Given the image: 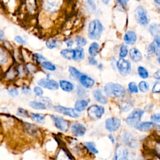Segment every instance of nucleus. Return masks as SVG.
Segmentation results:
<instances>
[{
	"mask_svg": "<svg viewBox=\"0 0 160 160\" xmlns=\"http://www.w3.org/2000/svg\"><path fill=\"white\" fill-rule=\"evenodd\" d=\"M77 93L79 97L86 96V91L84 89H82L81 86L77 87Z\"/></svg>",
	"mask_w": 160,
	"mask_h": 160,
	"instance_id": "6e6d98bb",
	"label": "nucleus"
},
{
	"mask_svg": "<svg viewBox=\"0 0 160 160\" xmlns=\"http://www.w3.org/2000/svg\"><path fill=\"white\" fill-rule=\"evenodd\" d=\"M28 106L31 109L38 111H44L48 109L47 106L41 102L39 99L38 100H32L28 102Z\"/></svg>",
	"mask_w": 160,
	"mask_h": 160,
	"instance_id": "412c9836",
	"label": "nucleus"
},
{
	"mask_svg": "<svg viewBox=\"0 0 160 160\" xmlns=\"http://www.w3.org/2000/svg\"><path fill=\"white\" fill-rule=\"evenodd\" d=\"M76 44L77 45L79 46V47H81V46H85L86 44H87V41L86 40L81 37V36H78L76 38Z\"/></svg>",
	"mask_w": 160,
	"mask_h": 160,
	"instance_id": "3c124183",
	"label": "nucleus"
},
{
	"mask_svg": "<svg viewBox=\"0 0 160 160\" xmlns=\"http://www.w3.org/2000/svg\"><path fill=\"white\" fill-rule=\"evenodd\" d=\"M104 27L99 20L94 19L90 22L88 26V36L91 39H99Z\"/></svg>",
	"mask_w": 160,
	"mask_h": 160,
	"instance_id": "7ed1b4c3",
	"label": "nucleus"
},
{
	"mask_svg": "<svg viewBox=\"0 0 160 160\" xmlns=\"http://www.w3.org/2000/svg\"><path fill=\"white\" fill-rule=\"evenodd\" d=\"M64 42L66 44L67 47L69 48H71L73 44H74V42H73V41L71 39H67L64 40Z\"/></svg>",
	"mask_w": 160,
	"mask_h": 160,
	"instance_id": "bf43d9fd",
	"label": "nucleus"
},
{
	"mask_svg": "<svg viewBox=\"0 0 160 160\" xmlns=\"http://www.w3.org/2000/svg\"><path fill=\"white\" fill-rule=\"evenodd\" d=\"M136 34L135 33L134 31L132 30L128 31L124 36V41L125 43L127 44H134L136 42Z\"/></svg>",
	"mask_w": 160,
	"mask_h": 160,
	"instance_id": "4be33fe9",
	"label": "nucleus"
},
{
	"mask_svg": "<svg viewBox=\"0 0 160 160\" xmlns=\"http://www.w3.org/2000/svg\"><path fill=\"white\" fill-rule=\"evenodd\" d=\"M136 160H148V159L146 158V156L144 154L141 152H139L137 154Z\"/></svg>",
	"mask_w": 160,
	"mask_h": 160,
	"instance_id": "13d9d810",
	"label": "nucleus"
},
{
	"mask_svg": "<svg viewBox=\"0 0 160 160\" xmlns=\"http://www.w3.org/2000/svg\"><path fill=\"white\" fill-rule=\"evenodd\" d=\"M69 130L72 136L76 138L84 136L87 131L86 128L83 124L78 122L72 123L70 126Z\"/></svg>",
	"mask_w": 160,
	"mask_h": 160,
	"instance_id": "1a4fd4ad",
	"label": "nucleus"
},
{
	"mask_svg": "<svg viewBox=\"0 0 160 160\" xmlns=\"http://www.w3.org/2000/svg\"><path fill=\"white\" fill-rule=\"evenodd\" d=\"M50 117L54 126L59 131L62 132H67L69 130V122L62 117L55 114H51Z\"/></svg>",
	"mask_w": 160,
	"mask_h": 160,
	"instance_id": "39448f33",
	"label": "nucleus"
},
{
	"mask_svg": "<svg viewBox=\"0 0 160 160\" xmlns=\"http://www.w3.org/2000/svg\"><path fill=\"white\" fill-rule=\"evenodd\" d=\"M154 78L156 79L159 80L160 79V69L158 70L154 74Z\"/></svg>",
	"mask_w": 160,
	"mask_h": 160,
	"instance_id": "680f3d73",
	"label": "nucleus"
},
{
	"mask_svg": "<svg viewBox=\"0 0 160 160\" xmlns=\"http://www.w3.org/2000/svg\"><path fill=\"white\" fill-rule=\"evenodd\" d=\"M59 41L56 39H48L45 42V45L49 49H53L59 46Z\"/></svg>",
	"mask_w": 160,
	"mask_h": 160,
	"instance_id": "2f4dec72",
	"label": "nucleus"
},
{
	"mask_svg": "<svg viewBox=\"0 0 160 160\" xmlns=\"http://www.w3.org/2000/svg\"><path fill=\"white\" fill-rule=\"evenodd\" d=\"M14 41L16 42L17 44L21 45V46H25L26 44V40L21 36L17 35L14 38Z\"/></svg>",
	"mask_w": 160,
	"mask_h": 160,
	"instance_id": "09e8293b",
	"label": "nucleus"
},
{
	"mask_svg": "<svg viewBox=\"0 0 160 160\" xmlns=\"http://www.w3.org/2000/svg\"><path fill=\"white\" fill-rule=\"evenodd\" d=\"M129 56L131 59L134 62H139L141 61L142 56L141 52L136 48H131L129 51Z\"/></svg>",
	"mask_w": 160,
	"mask_h": 160,
	"instance_id": "393cba45",
	"label": "nucleus"
},
{
	"mask_svg": "<svg viewBox=\"0 0 160 160\" xmlns=\"http://www.w3.org/2000/svg\"><path fill=\"white\" fill-rule=\"evenodd\" d=\"M131 108H132V106L128 102H124L121 105V109H122V111H128L131 109Z\"/></svg>",
	"mask_w": 160,
	"mask_h": 160,
	"instance_id": "4d7b16f0",
	"label": "nucleus"
},
{
	"mask_svg": "<svg viewBox=\"0 0 160 160\" xmlns=\"http://www.w3.org/2000/svg\"><path fill=\"white\" fill-rule=\"evenodd\" d=\"M104 91L106 95L114 98L122 97L126 93V89L124 86L114 82L107 83L104 86Z\"/></svg>",
	"mask_w": 160,
	"mask_h": 160,
	"instance_id": "f03ea898",
	"label": "nucleus"
},
{
	"mask_svg": "<svg viewBox=\"0 0 160 160\" xmlns=\"http://www.w3.org/2000/svg\"><path fill=\"white\" fill-rule=\"evenodd\" d=\"M149 31L152 36H158L160 34V24L156 23L152 24L149 28Z\"/></svg>",
	"mask_w": 160,
	"mask_h": 160,
	"instance_id": "e433bc0d",
	"label": "nucleus"
},
{
	"mask_svg": "<svg viewBox=\"0 0 160 160\" xmlns=\"http://www.w3.org/2000/svg\"><path fill=\"white\" fill-rule=\"evenodd\" d=\"M158 126V124L154 123L152 121H144V122H139L134 127V128L140 132H148L154 129H156Z\"/></svg>",
	"mask_w": 160,
	"mask_h": 160,
	"instance_id": "2eb2a0df",
	"label": "nucleus"
},
{
	"mask_svg": "<svg viewBox=\"0 0 160 160\" xmlns=\"http://www.w3.org/2000/svg\"><path fill=\"white\" fill-rule=\"evenodd\" d=\"M79 81L81 85L86 88H91L94 84V80L92 78L84 74L81 76L79 78Z\"/></svg>",
	"mask_w": 160,
	"mask_h": 160,
	"instance_id": "5701e85b",
	"label": "nucleus"
},
{
	"mask_svg": "<svg viewBox=\"0 0 160 160\" xmlns=\"http://www.w3.org/2000/svg\"><path fill=\"white\" fill-rule=\"evenodd\" d=\"M104 160H114L112 158H111V159H104Z\"/></svg>",
	"mask_w": 160,
	"mask_h": 160,
	"instance_id": "338daca9",
	"label": "nucleus"
},
{
	"mask_svg": "<svg viewBox=\"0 0 160 160\" xmlns=\"http://www.w3.org/2000/svg\"><path fill=\"white\" fill-rule=\"evenodd\" d=\"M92 94L95 99L101 104L107 103V98L102 94L101 90L96 89L92 92Z\"/></svg>",
	"mask_w": 160,
	"mask_h": 160,
	"instance_id": "bb28decb",
	"label": "nucleus"
},
{
	"mask_svg": "<svg viewBox=\"0 0 160 160\" xmlns=\"http://www.w3.org/2000/svg\"><path fill=\"white\" fill-rule=\"evenodd\" d=\"M16 115L19 118H24V119L30 118L29 112L27 109L23 108H18L16 110Z\"/></svg>",
	"mask_w": 160,
	"mask_h": 160,
	"instance_id": "f704fd0d",
	"label": "nucleus"
},
{
	"mask_svg": "<svg viewBox=\"0 0 160 160\" xmlns=\"http://www.w3.org/2000/svg\"><path fill=\"white\" fill-rule=\"evenodd\" d=\"M128 49L126 45L125 44H122L120 48V51H119V57L122 59H124L126 56L128 55Z\"/></svg>",
	"mask_w": 160,
	"mask_h": 160,
	"instance_id": "c03bdc74",
	"label": "nucleus"
},
{
	"mask_svg": "<svg viewBox=\"0 0 160 160\" xmlns=\"http://www.w3.org/2000/svg\"><path fill=\"white\" fill-rule=\"evenodd\" d=\"M121 126V120L117 118H109L105 121V128L110 133L117 132Z\"/></svg>",
	"mask_w": 160,
	"mask_h": 160,
	"instance_id": "9d476101",
	"label": "nucleus"
},
{
	"mask_svg": "<svg viewBox=\"0 0 160 160\" xmlns=\"http://www.w3.org/2000/svg\"><path fill=\"white\" fill-rule=\"evenodd\" d=\"M58 83L60 88L65 92H71L74 89L73 84L69 81L61 79L58 82Z\"/></svg>",
	"mask_w": 160,
	"mask_h": 160,
	"instance_id": "b1692460",
	"label": "nucleus"
},
{
	"mask_svg": "<svg viewBox=\"0 0 160 160\" xmlns=\"http://www.w3.org/2000/svg\"><path fill=\"white\" fill-rule=\"evenodd\" d=\"M8 94L12 98H16L19 96V91L16 88H11L8 89Z\"/></svg>",
	"mask_w": 160,
	"mask_h": 160,
	"instance_id": "49530a36",
	"label": "nucleus"
},
{
	"mask_svg": "<svg viewBox=\"0 0 160 160\" xmlns=\"http://www.w3.org/2000/svg\"><path fill=\"white\" fill-rule=\"evenodd\" d=\"M83 146L86 151L88 154L92 159H94L95 156L99 153V151L97 148L96 143L93 141H88L82 142Z\"/></svg>",
	"mask_w": 160,
	"mask_h": 160,
	"instance_id": "dca6fc26",
	"label": "nucleus"
},
{
	"mask_svg": "<svg viewBox=\"0 0 160 160\" xmlns=\"http://www.w3.org/2000/svg\"><path fill=\"white\" fill-rule=\"evenodd\" d=\"M152 91L154 93H159V92H160V81L156 82L154 84V86L152 87Z\"/></svg>",
	"mask_w": 160,
	"mask_h": 160,
	"instance_id": "5fc2aeb1",
	"label": "nucleus"
},
{
	"mask_svg": "<svg viewBox=\"0 0 160 160\" xmlns=\"http://www.w3.org/2000/svg\"><path fill=\"white\" fill-rule=\"evenodd\" d=\"M21 92L25 96H31L32 94V89L28 85H22L20 88Z\"/></svg>",
	"mask_w": 160,
	"mask_h": 160,
	"instance_id": "79ce46f5",
	"label": "nucleus"
},
{
	"mask_svg": "<svg viewBox=\"0 0 160 160\" xmlns=\"http://www.w3.org/2000/svg\"><path fill=\"white\" fill-rule=\"evenodd\" d=\"M128 89L132 93H137L138 92V88L135 82H131L128 84Z\"/></svg>",
	"mask_w": 160,
	"mask_h": 160,
	"instance_id": "8fccbe9b",
	"label": "nucleus"
},
{
	"mask_svg": "<svg viewBox=\"0 0 160 160\" xmlns=\"http://www.w3.org/2000/svg\"><path fill=\"white\" fill-rule=\"evenodd\" d=\"M138 87H139V89L140 90V91H141L142 92H146L149 90V86L147 82L142 81L139 83Z\"/></svg>",
	"mask_w": 160,
	"mask_h": 160,
	"instance_id": "37998d69",
	"label": "nucleus"
},
{
	"mask_svg": "<svg viewBox=\"0 0 160 160\" xmlns=\"http://www.w3.org/2000/svg\"><path fill=\"white\" fill-rule=\"evenodd\" d=\"M33 93L34 94L35 96L38 98H40L41 97L43 96V94H44V90L43 89L39 86H35L33 87L32 89Z\"/></svg>",
	"mask_w": 160,
	"mask_h": 160,
	"instance_id": "58836bf2",
	"label": "nucleus"
},
{
	"mask_svg": "<svg viewBox=\"0 0 160 160\" xmlns=\"http://www.w3.org/2000/svg\"><path fill=\"white\" fill-rule=\"evenodd\" d=\"M88 116L92 120H98L101 118L104 112V108L102 106L92 105L87 110Z\"/></svg>",
	"mask_w": 160,
	"mask_h": 160,
	"instance_id": "9b49d317",
	"label": "nucleus"
},
{
	"mask_svg": "<svg viewBox=\"0 0 160 160\" xmlns=\"http://www.w3.org/2000/svg\"><path fill=\"white\" fill-rule=\"evenodd\" d=\"M40 65L42 69L49 72H53L56 69V65L53 64L52 62L48 60L42 61Z\"/></svg>",
	"mask_w": 160,
	"mask_h": 160,
	"instance_id": "7c9ffc66",
	"label": "nucleus"
},
{
	"mask_svg": "<svg viewBox=\"0 0 160 160\" xmlns=\"http://www.w3.org/2000/svg\"><path fill=\"white\" fill-rule=\"evenodd\" d=\"M138 73L139 76L142 79H146L149 76L148 71L142 66H139L138 68Z\"/></svg>",
	"mask_w": 160,
	"mask_h": 160,
	"instance_id": "a19ab883",
	"label": "nucleus"
},
{
	"mask_svg": "<svg viewBox=\"0 0 160 160\" xmlns=\"http://www.w3.org/2000/svg\"><path fill=\"white\" fill-rule=\"evenodd\" d=\"M5 38V34L2 29H0V41H3Z\"/></svg>",
	"mask_w": 160,
	"mask_h": 160,
	"instance_id": "e2e57ef3",
	"label": "nucleus"
},
{
	"mask_svg": "<svg viewBox=\"0 0 160 160\" xmlns=\"http://www.w3.org/2000/svg\"><path fill=\"white\" fill-rule=\"evenodd\" d=\"M68 71H69V72L70 73L71 76L75 80L79 79L81 76L82 75L81 72L79 70H78L76 68L72 66H69L68 68Z\"/></svg>",
	"mask_w": 160,
	"mask_h": 160,
	"instance_id": "c9c22d12",
	"label": "nucleus"
},
{
	"mask_svg": "<svg viewBox=\"0 0 160 160\" xmlns=\"http://www.w3.org/2000/svg\"><path fill=\"white\" fill-rule=\"evenodd\" d=\"M135 14L137 21L139 24L142 26H146L148 24V19L146 11L142 6H139L136 9Z\"/></svg>",
	"mask_w": 160,
	"mask_h": 160,
	"instance_id": "f3484780",
	"label": "nucleus"
},
{
	"mask_svg": "<svg viewBox=\"0 0 160 160\" xmlns=\"http://www.w3.org/2000/svg\"><path fill=\"white\" fill-rule=\"evenodd\" d=\"M38 86L41 87L42 89H46L51 91L58 90L59 88V83L54 79L49 78H42L37 81Z\"/></svg>",
	"mask_w": 160,
	"mask_h": 160,
	"instance_id": "0eeeda50",
	"label": "nucleus"
},
{
	"mask_svg": "<svg viewBox=\"0 0 160 160\" xmlns=\"http://www.w3.org/2000/svg\"><path fill=\"white\" fill-rule=\"evenodd\" d=\"M39 99L41 102H42L47 106L48 108H49L50 107H51V106H52V101H51V99L49 98H48V97L42 96V97L39 98Z\"/></svg>",
	"mask_w": 160,
	"mask_h": 160,
	"instance_id": "de8ad7c7",
	"label": "nucleus"
},
{
	"mask_svg": "<svg viewBox=\"0 0 160 160\" xmlns=\"http://www.w3.org/2000/svg\"><path fill=\"white\" fill-rule=\"evenodd\" d=\"M86 8L89 12H95L96 7V5H95L94 1H88L86 2Z\"/></svg>",
	"mask_w": 160,
	"mask_h": 160,
	"instance_id": "a18cd8bd",
	"label": "nucleus"
},
{
	"mask_svg": "<svg viewBox=\"0 0 160 160\" xmlns=\"http://www.w3.org/2000/svg\"><path fill=\"white\" fill-rule=\"evenodd\" d=\"M84 58V49L81 47H78L74 49V56L72 59L75 61H80Z\"/></svg>",
	"mask_w": 160,
	"mask_h": 160,
	"instance_id": "c85d7f7f",
	"label": "nucleus"
},
{
	"mask_svg": "<svg viewBox=\"0 0 160 160\" xmlns=\"http://www.w3.org/2000/svg\"><path fill=\"white\" fill-rule=\"evenodd\" d=\"M60 1H42V7L45 12L53 14L56 12L60 7Z\"/></svg>",
	"mask_w": 160,
	"mask_h": 160,
	"instance_id": "4468645a",
	"label": "nucleus"
},
{
	"mask_svg": "<svg viewBox=\"0 0 160 160\" xmlns=\"http://www.w3.org/2000/svg\"><path fill=\"white\" fill-rule=\"evenodd\" d=\"M152 155L160 158V139H156L153 142L151 147Z\"/></svg>",
	"mask_w": 160,
	"mask_h": 160,
	"instance_id": "cd10ccee",
	"label": "nucleus"
},
{
	"mask_svg": "<svg viewBox=\"0 0 160 160\" xmlns=\"http://www.w3.org/2000/svg\"><path fill=\"white\" fill-rule=\"evenodd\" d=\"M99 49V45L98 42H93L91 44V45L89 47V53L91 56V57H95L97 56L98 53V51Z\"/></svg>",
	"mask_w": 160,
	"mask_h": 160,
	"instance_id": "72a5a7b5",
	"label": "nucleus"
},
{
	"mask_svg": "<svg viewBox=\"0 0 160 160\" xmlns=\"http://www.w3.org/2000/svg\"><path fill=\"white\" fill-rule=\"evenodd\" d=\"M151 119L152 122L154 123H160V112L159 113H156L153 114L151 117Z\"/></svg>",
	"mask_w": 160,
	"mask_h": 160,
	"instance_id": "864d4df0",
	"label": "nucleus"
},
{
	"mask_svg": "<svg viewBox=\"0 0 160 160\" xmlns=\"http://www.w3.org/2000/svg\"><path fill=\"white\" fill-rule=\"evenodd\" d=\"M89 62L91 65H96L98 64V61L93 57H89Z\"/></svg>",
	"mask_w": 160,
	"mask_h": 160,
	"instance_id": "052dcab7",
	"label": "nucleus"
},
{
	"mask_svg": "<svg viewBox=\"0 0 160 160\" xmlns=\"http://www.w3.org/2000/svg\"><path fill=\"white\" fill-rule=\"evenodd\" d=\"M88 105V101L84 99H79L74 104V109L77 112L84 111Z\"/></svg>",
	"mask_w": 160,
	"mask_h": 160,
	"instance_id": "c756f323",
	"label": "nucleus"
},
{
	"mask_svg": "<svg viewBox=\"0 0 160 160\" xmlns=\"http://www.w3.org/2000/svg\"><path fill=\"white\" fill-rule=\"evenodd\" d=\"M144 114V111L140 109H136L126 118V123L130 127L134 128L141 121V119Z\"/></svg>",
	"mask_w": 160,
	"mask_h": 160,
	"instance_id": "423d86ee",
	"label": "nucleus"
},
{
	"mask_svg": "<svg viewBox=\"0 0 160 160\" xmlns=\"http://www.w3.org/2000/svg\"><path fill=\"white\" fill-rule=\"evenodd\" d=\"M60 54L64 58L68 60H71L74 56V49L70 48L64 49L60 51Z\"/></svg>",
	"mask_w": 160,
	"mask_h": 160,
	"instance_id": "473e14b6",
	"label": "nucleus"
},
{
	"mask_svg": "<svg viewBox=\"0 0 160 160\" xmlns=\"http://www.w3.org/2000/svg\"><path fill=\"white\" fill-rule=\"evenodd\" d=\"M30 118L36 124L43 125L46 122V116L42 113L30 112Z\"/></svg>",
	"mask_w": 160,
	"mask_h": 160,
	"instance_id": "6ab92c4d",
	"label": "nucleus"
},
{
	"mask_svg": "<svg viewBox=\"0 0 160 160\" xmlns=\"http://www.w3.org/2000/svg\"><path fill=\"white\" fill-rule=\"evenodd\" d=\"M130 150L121 144H117L114 149L112 159L114 160H129Z\"/></svg>",
	"mask_w": 160,
	"mask_h": 160,
	"instance_id": "20e7f679",
	"label": "nucleus"
},
{
	"mask_svg": "<svg viewBox=\"0 0 160 160\" xmlns=\"http://www.w3.org/2000/svg\"><path fill=\"white\" fill-rule=\"evenodd\" d=\"M108 139L109 140L110 142L112 144V145H113V146H115L117 144H118V143L117 142V139H116V138H115V136H114L112 133H110V134H108Z\"/></svg>",
	"mask_w": 160,
	"mask_h": 160,
	"instance_id": "603ef678",
	"label": "nucleus"
},
{
	"mask_svg": "<svg viewBox=\"0 0 160 160\" xmlns=\"http://www.w3.org/2000/svg\"><path fill=\"white\" fill-rule=\"evenodd\" d=\"M148 160H160V158L151 155V157L149 159H148Z\"/></svg>",
	"mask_w": 160,
	"mask_h": 160,
	"instance_id": "0e129e2a",
	"label": "nucleus"
},
{
	"mask_svg": "<svg viewBox=\"0 0 160 160\" xmlns=\"http://www.w3.org/2000/svg\"><path fill=\"white\" fill-rule=\"evenodd\" d=\"M5 75L6 79L8 80L12 81L16 79L18 77V71L16 66H14L12 65L11 67H9V69L6 71Z\"/></svg>",
	"mask_w": 160,
	"mask_h": 160,
	"instance_id": "a878e982",
	"label": "nucleus"
},
{
	"mask_svg": "<svg viewBox=\"0 0 160 160\" xmlns=\"http://www.w3.org/2000/svg\"><path fill=\"white\" fill-rule=\"evenodd\" d=\"M32 59L34 60V62H35V64H40L44 61H46V58L43 56L42 54H39L38 52H35L32 54Z\"/></svg>",
	"mask_w": 160,
	"mask_h": 160,
	"instance_id": "4c0bfd02",
	"label": "nucleus"
},
{
	"mask_svg": "<svg viewBox=\"0 0 160 160\" xmlns=\"http://www.w3.org/2000/svg\"><path fill=\"white\" fill-rule=\"evenodd\" d=\"M119 144L126 146L131 151H137L139 148L141 142L139 139L129 131L122 132L119 138Z\"/></svg>",
	"mask_w": 160,
	"mask_h": 160,
	"instance_id": "f257e3e1",
	"label": "nucleus"
},
{
	"mask_svg": "<svg viewBox=\"0 0 160 160\" xmlns=\"http://www.w3.org/2000/svg\"><path fill=\"white\" fill-rule=\"evenodd\" d=\"M159 63H160V58H159Z\"/></svg>",
	"mask_w": 160,
	"mask_h": 160,
	"instance_id": "774afa93",
	"label": "nucleus"
},
{
	"mask_svg": "<svg viewBox=\"0 0 160 160\" xmlns=\"http://www.w3.org/2000/svg\"><path fill=\"white\" fill-rule=\"evenodd\" d=\"M52 108L56 112L61 114L69 116L70 118H77L79 116V113L72 108L64 107L61 105H54L52 106Z\"/></svg>",
	"mask_w": 160,
	"mask_h": 160,
	"instance_id": "6e6552de",
	"label": "nucleus"
},
{
	"mask_svg": "<svg viewBox=\"0 0 160 160\" xmlns=\"http://www.w3.org/2000/svg\"><path fill=\"white\" fill-rule=\"evenodd\" d=\"M24 66L26 69L27 73H29V74H32V73L35 72L37 70L36 64H35L34 63L28 62V63L26 64V65H24Z\"/></svg>",
	"mask_w": 160,
	"mask_h": 160,
	"instance_id": "ea45409f",
	"label": "nucleus"
},
{
	"mask_svg": "<svg viewBox=\"0 0 160 160\" xmlns=\"http://www.w3.org/2000/svg\"><path fill=\"white\" fill-rule=\"evenodd\" d=\"M154 2L156 3V4H159V6H160V0H158V1H154Z\"/></svg>",
	"mask_w": 160,
	"mask_h": 160,
	"instance_id": "69168bd1",
	"label": "nucleus"
},
{
	"mask_svg": "<svg viewBox=\"0 0 160 160\" xmlns=\"http://www.w3.org/2000/svg\"><path fill=\"white\" fill-rule=\"evenodd\" d=\"M11 57L8 49L4 46L0 44V66H5L9 63Z\"/></svg>",
	"mask_w": 160,
	"mask_h": 160,
	"instance_id": "a211bd4d",
	"label": "nucleus"
},
{
	"mask_svg": "<svg viewBox=\"0 0 160 160\" xmlns=\"http://www.w3.org/2000/svg\"><path fill=\"white\" fill-rule=\"evenodd\" d=\"M54 160H75L65 146H61L54 155Z\"/></svg>",
	"mask_w": 160,
	"mask_h": 160,
	"instance_id": "f8f14e48",
	"label": "nucleus"
},
{
	"mask_svg": "<svg viewBox=\"0 0 160 160\" xmlns=\"http://www.w3.org/2000/svg\"><path fill=\"white\" fill-rule=\"evenodd\" d=\"M149 51L154 52L156 56H160V36H154V41L149 46Z\"/></svg>",
	"mask_w": 160,
	"mask_h": 160,
	"instance_id": "aec40b11",
	"label": "nucleus"
},
{
	"mask_svg": "<svg viewBox=\"0 0 160 160\" xmlns=\"http://www.w3.org/2000/svg\"><path fill=\"white\" fill-rule=\"evenodd\" d=\"M116 66L119 73L122 76H126L131 72V65L129 61L124 59H119L117 62Z\"/></svg>",
	"mask_w": 160,
	"mask_h": 160,
	"instance_id": "ddd939ff",
	"label": "nucleus"
}]
</instances>
